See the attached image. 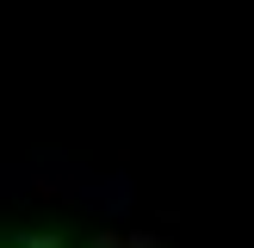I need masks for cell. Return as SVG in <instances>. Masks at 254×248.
I'll return each instance as SVG.
<instances>
[{
  "mask_svg": "<svg viewBox=\"0 0 254 248\" xmlns=\"http://www.w3.org/2000/svg\"><path fill=\"white\" fill-rule=\"evenodd\" d=\"M124 248H174V242L155 236V230H124Z\"/></svg>",
  "mask_w": 254,
  "mask_h": 248,
  "instance_id": "cell-1",
  "label": "cell"
},
{
  "mask_svg": "<svg viewBox=\"0 0 254 248\" xmlns=\"http://www.w3.org/2000/svg\"><path fill=\"white\" fill-rule=\"evenodd\" d=\"M19 248H62V236L56 230H31V236H19Z\"/></svg>",
  "mask_w": 254,
  "mask_h": 248,
  "instance_id": "cell-2",
  "label": "cell"
}]
</instances>
